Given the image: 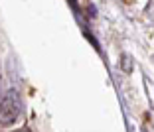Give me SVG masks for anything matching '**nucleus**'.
<instances>
[{
	"mask_svg": "<svg viewBox=\"0 0 154 132\" xmlns=\"http://www.w3.org/2000/svg\"><path fill=\"white\" fill-rule=\"evenodd\" d=\"M20 112H22V97L16 89H10L4 97H0V126L14 124Z\"/></svg>",
	"mask_w": 154,
	"mask_h": 132,
	"instance_id": "nucleus-1",
	"label": "nucleus"
},
{
	"mask_svg": "<svg viewBox=\"0 0 154 132\" xmlns=\"http://www.w3.org/2000/svg\"><path fill=\"white\" fill-rule=\"evenodd\" d=\"M0 87H2V81H0Z\"/></svg>",
	"mask_w": 154,
	"mask_h": 132,
	"instance_id": "nucleus-2",
	"label": "nucleus"
}]
</instances>
